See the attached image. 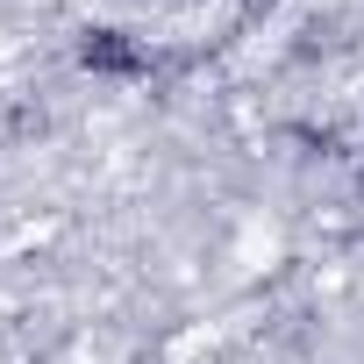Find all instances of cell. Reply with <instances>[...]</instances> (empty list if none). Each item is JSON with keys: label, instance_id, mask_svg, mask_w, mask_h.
Masks as SVG:
<instances>
[{"label": "cell", "instance_id": "2", "mask_svg": "<svg viewBox=\"0 0 364 364\" xmlns=\"http://www.w3.org/2000/svg\"><path fill=\"white\" fill-rule=\"evenodd\" d=\"M136 364H164V357H136Z\"/></svg>", "mask_w": 364, "mask_h": 364}, {"label": "cell", "instance_id": "1", "mask_svg": "<svg viewBox=\"0 0 364 364\" xmlns=\"http://www.w3.org/2000/svg\"><path fill=\"white\" fill-rule=\"evenodd\" d=\"M79 72L93 79H150L157 72V50L129 29H79Z\"/></svg>", "mask_w": 364, "mask_h": 364}]
</instances>
